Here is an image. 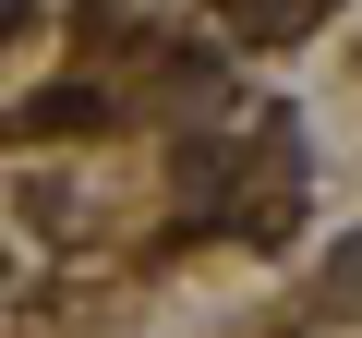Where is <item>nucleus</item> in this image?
Here are the masks:
<instances>
[{
    "instance_id": "1",
    "label": "nucleus",
    "mask_w": 362,
    "mask_h": 338,
    "mask_svg": "<svg viewBox=\"0 0 362 338\" xmlns=\"http://www.w3.org/2000/svg\"><path fill=\"white\" fill-rule=\"evenodd\" d=\"M97 121H109V97H97V85H49V97L25 109V133H97Z\"/></svg>"
},
{
    "instance_id": "2",
    "label": "nucleus",
    "mask_w": 362,
    "mask_h": 338,
    "mask_svg": "<svg viewBox=\"0 0 362 338\" xmlns=\"http://www.w3.org/2000/svg\"><path fill=\"white\" fill-rule=\"evenodd\" d=\"M230 25H242V49H278L314 25V0H230Z\"/></svg>"
},
{
    "instance_id": "3",
    "label": "nucleus",
    "mask_w": 362,
    "mask_h": 338,
    "mask_svg": "<svg viewBox=\"0 0 362 338\" xmlns=\"http://www.w3.org/2000/svg\"><path fill=\"white\" fill-rule=\"evenodd\" d=\"M326 290H338V302H362V242H350V254L326 266Z\"/></svg>"
},
{
    "instance_id": "4",
    "label": "nucleus",
    "mask_w": 362,
    "mask_h": 338,
    "mask_svg": "<svg viewBox=\"0 0 362 338\" xmlns=\"http://www.w3.org/2000/svg\"><path fill=\"white\" fill-rule=\"evenodd\" d=\"M13 25H25V0H0V37H13Z\"/></svg>"
}]
</instances>
